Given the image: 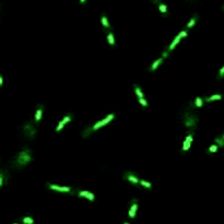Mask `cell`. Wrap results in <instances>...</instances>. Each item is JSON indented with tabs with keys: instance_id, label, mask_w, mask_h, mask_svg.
Listing matches in <instances>:
<instances>
[{
	"instance_id": "3957f363",
	"label": "cell",
	"mask_w": 224,
	"mask_h": 224,
	"mask_svg": "<svg viewBox=\"0 0 224 224\" xmlns=\"http://www.w3.org/2000/svg\"><path fill=\"white\" fill-rule=\"evenodd\" d=\"M115 118V115L114 114H110V115H108L105 119H103V120H101V121H97L96 124L91 128V129H89V130H91V131H94V130H97V129H100L101 127H103L104 125H107L108 123H110V120L112 119H114Z\"/></svg>"
},
{
	"instance_id": "f1b7e54d",
	"label": "cell",
	"mask_w": 224,
	"mask_h": 224,
	"mask_svg": "<svg viewBox=\"0 0 224 224\" xmlns=\"http://www.w3.org/2000/svg\"><path fill=\"white\" fill-rule=\"evenodd\" d=\"M219 77H220V78H223V77H224V67H223V68H222L221 70H220Z\"/></svg>"
},
{
	"instance_id": "603a6c76",
	"label": "cell",
	"mask_w": 224,
	"mask_h": 224,
	"mask_svg": "<svg viewBox=\"0 0 224 224\" xmlns=\"http://www.w3.org/2000/svg\"><path fill=\"white\" fill-rule=\"evenodd\" d=\"M218 145H211L209 148V150H208V152H210V153H213V152H216V150H218Z\"/></svg>"
},
{
	"instance_id": "30bf717a",
	"label": "cell",
	"mask_w": 224,
	"mask_h": 224,
	"mask_svg": "<svg viewBox=\"0 0 224 224\" xmlns=\"http://www.w3.org/2000/svg\"><path fill=\"white\" fill-rule=\"evenodd\" d=\"M43 106H40L38 107V110H36V113H35V121L36 123H38L40 120V118H42V114H43Z\"/></svg>"
},
{
	"instance_id": "9c48e42d",
	"label": "cell",
	"mask_w": 224,
	"mask_h": 224,
	"mask_svg": "<svg viewBox=\"0 0 224 224\" xmlns=\"http://www.w3.org/2000/svg\"><path fill=\"white\" fill-rule=\"evenodd\" d=\"M136 212H137V201L134 200V202H132L131 207H130V210H129V218L134 219V215H136Z\"/></svg>"
},
{
	"instance_id": "1f68e13d",
	"label": "cell",
	"mask_w": 224,
	"mask_h": 224,
	"mask_svg": "<svg viewBox=\"0 0 224 224\" xmlns=\"http://www.w3.org/2000/svg\"><path fill=\"white\" fill-rule=\"evenodd\" d=\"M80 1H81V3H84L85 2V0H80Z\"/></svg>"
},
{
	"instance_id": "ba28073f",
	"label": "cell",
	"mask_w": 224,
	"mask_h": 224,
	"mask_svg": "<svg viewBox=\"0 0 224 224\" xmlns=\"http://www.w3.org/2000/svg\"><path fill=\"white\" fill-rule=\"evenodd\" d=\"M125 178L127 179V180H129V182H131L132 184H138V183H140V180L138 179V177L134 176L132 173H126V174H125Z\"/></svg>"
},
{
	"instance_id": "277c9868",
	"label": "cell",
	"mask_w": 224,
	"mask_h": 224,
	"mask_svg": "<svg viewBox=\"0 0 224 224\" xmlns=\"http://www.w3.org/2000/svg\"><path fill=\"white\" fill-rule=\"evenodd\" d=\"M23 129H24L25 136H26L27 138H30V139H32L35 134H36V129L34 128V126H33L32 123H27V124H25L24 127H23Z\"/></svg>"
},
{
	"instance_id": "e0dca14e",
	"label": "cell",
	"mask_w": 224,
	"mask_h": 224,
	"mask_svg": "<svg viewBox=\"0 0 224 224\" xmlns=\"http://www.w3.org/2000/svg\"><path fill=\"white\" fill-rule=\"evenodd\" d=\"M22 221H23V223H24V224H33V223H34L33 219H32V218H30V216H25V218H23V219H22Z\"/></svg>"
},
{
	"instance_id": "f546056e",
	"label": "cell",
	"mask_w": 224,
	"mask_h": 224,
	"mask_svg": "<svg viewBox=\"0 0 224 224\" xmlns=\"http://www.w3.org/2000/svg\"><path fill=\"white\" fill-rule=\"evenodd\" d=\"M0 86H2V77L0 75Z\"/></svg>"
},
{
	"instance_id": "6da1fadb",
	"label": "cell",
	"mask_w": 224,
	"mask_h": 224,
	"mask_svg": "<svg viewBox=\"0 0 224 224\" xmlns=\"http://www.w3.org/2000/svg\"><path fill=\"white\" fill-rule=\"evenodd\" d=\"M32 160V155H31V151L29 149H25L23 151H21L20 153L18 154V156L15 158L14 165L18 167H23L27 164Z\"/></svg>"
},
{
	"instance_id": "836d02e7",
	"label": "cell",
	"mask_w": 224,
	"mask_h": 224,
	"mask_svg": "<svg viewBox=\"0 0 224 224\" xmlns=\"http://www.w3.org/2000/svg\"><path fill=\"white\" fill-rule=\"evenodd\" d=\"M14 224H18V223H14Z\"/></svg>"
},
{
	"instance_id": "44dd1931",
	"label": "cell",
	"mask_w": 224,
	"mask_h": 224,
	"mask_svg": "<svg viewBox=\"0 0 224 224\" xmlns=\"http://www.w3.org/2000/svg\"><path fill=\"white\" fill-rule=\"evenodd\" d=\"M159 9H160V11H161L162 13H167V8H166V5H163V3H160V5H159Z\"/></svg>"
},
{
	"instance_id": "7c38bea8",
	"label": "cell",
	"mask_w": 224,
	"mask_h": 224,
	"mask_svg": "<svg viewBox=\"0 0 224 224\" xmlns=\"http://www.w3.org/2000/svg\"><path fill=\"white\" fill-rule=\"evenodd\" d=\"M222 99V95L221 94H214L212 96H210V97H206L204 101L206 102H211V101H215V100H221Z\"/></svg>"
},
{
	"instance_id": "5bb4252c",
	"label": "cell",
	"mask_w": 224,
	"mask_h": 224,
	"mask_svg": "<svg viewBox=\"0 0 224 224\" xmlns=\"http://www.w3.org/2000/svg\"><path fill=\"white\" fill-rule=\"evenodd\" d=\"M162 64V58H160V59H158V60H155L154 62H153V65L151 66V71H154L158 67H159L160 65Z\"/></svg>"
},
{
	"instance_id": "83f0119b",
	"label": "cell",
	"mask_w": 224,
	"mask_h": 224,
	"mask_svg": "<svg viewBox=\"0 0 224 224\" xmlns=\"http://www.w3.org/2000/svg\"><path fill=\"white\" fill-rule=\"evenodd\" d=\"M3 185V173H0V186Z\"/></svg>"
},
{
	"instance_id": "d6a6232c",
	"label": "cell",
	"mask_w": 224,
	"mask_h": 224,
	"mask_svg": "<svg viewBox=\"0 0 224 224\" xmlns=\"http://www.w3.org/2000/svg\"><path fill=\"white\" fill-rule=\"evenodd\" d=\"M125 224H129V223H128V222H126V223H125Z\"/></svg>"
},
{
	"instance_id": "4fadbf2b",
	"label": "cell",
	"mask_w": 224,
	"mask_h": 224,
	"mask_svg": "<svg viewBox=\"0 0 224 224\" xmlns=\"http://www.w3.org/2000/svg\"><path fill=\"white\" fill-rule=\"evenodd\" d=\"M180 38H182V37H180L179 35H177V36H176V37H175V38H174V40H173V43H172V44H171V46H169V50L174 49V48H175V46H176V45H177V44H178V43H179V40H180Z\"/></svg>"
},
{
	"instance_id": "5b68a950",
	"label": "cell",
	"mask_w": 224,
	"mask_h": 224,
	"mask_svg": "<svg viewBox=\"0 0 224 224\" xmlns=\"http://www.w3.org/2000/svg\"><path fill=\"white\" fill-rule=\"evenodd\" d=\"M192 139H194V134H189L187 136V138L185 139L184 143H183V151L189 150L190 145H191V142H192Z\"/></svg>"
},
{
	"instance_id": "d6986e66",
	"label": "cell",
	"mask_w": 224,
	"mask_h": 224,
	"mask_svg": "<svg viewBox=\"0 0 224 224\" xmlns=\"http://www.w3.org/2000/svg\"><path fill=\"white\" fill-rule=\"evenodd\" d=\"M107 38H108V43H110L112 46H113V45H115V40H114V35H113V33H108Z\"/></svg>"
},
{
	"instance_id": "4316f807",
	"label": "cell",
	"mask_w": 224,
	"mask_h": 224,
	"mask_svg": "<svg viewBox=\"0 0 224 224\" xmlns=\"http://www.w3.org/2000/svg\"><path fill=\"white\" fill-rule=\"evenodd\" d=\"M178 35L180 37H186V36H187V31H182Z\"/></svg>"
},
{
	"instance_id": "4dcf8cb0",
	"label": "cell",
	"mask_w": 224,
	"mask_h": 224,
	"mask_svg": "<svg viewBox=\"0 0 224 224\" xmlns=\"http://www.w3.org/2000/svg\"><path fill=\"white\" fill-rule=\"evenodd\" d=\"M169 56V53H163V57H167Z\"/></svg>"
},
{
	"instance_id": "7402d4cb",
	"label": "cell",
	"mask_w": 224,
	"mask_h": 224,
	"mask_svg": "<svg viewBox=\"0 0 224 224\" xmlns=\"http://www.w3.org/2000/svg\"><path fill=\"white\" fill-rule=\"evenodd\" d=\"M196 20H197V16H194V18H192V19L189 21V23L187 24V27H188V29L192 27V26L195 25V23H196Z\"/></svg>"
},
{
	"instance_id": "d4e9b609",
	"label": "cell",
	"mask_w": 224,
	"mask_h": 224,
	"mask_svg": "<svg viewBox=\"0 0 224 224\" xmlns=\"http://www.w3.org/2000/svg\"><path fill=\"white\" fill-rule=\"evenodd\" d=\"M139 103L142 105L143 107H147V106H148V103H147V101H145V99H139Z\"/></svg>"
},
{
	"instance_id": "cb8c5ba5",
	"label": "cell",
	"mask_w": 224,
	"mask_h": 224,
	"mask_svg": "<svg viewBox=\"0 0 224 224\" xmlns=\"http://www.w3.org/2000/svg\"><path fill=\"white\" fill-rule=\"evenodd\" d=\"M71 119H72V116H71V115H67V116H66L65 118L61 120V121H62V123H64V124L66 125L67 123H69V121H70Z\"/></svg>"
},
{
	"instance_id": "ac0fdd59",
	"label": "cell",
	"mask_w": 224,
	"mask_h": 224,
	"mask_svg": "<svg viewBox=\"0 0 224 224\" xmlns=\"http://www.w3.org/2000/svg\"><path fill=\"white\" fill-rule=\"evenodd\" d=\"M102 23H103L104 27H106V29H108V27H110V23H108L107 18H106L105 15H103V16H102Z\"/></svg>"
},
{
	"instance_id": "484cf974",
	"label": "cell",
	"mask_w": 224,
	"mask_h": 224,
	"mask_svg": "<svg viewBox=\"0 0 224 224\" xmlns=\"http://www.w3.org/2000/svg\"><path fill=\"white\" fill-rule=\"evenodd\" d=\"M64 126H65V124L62 123V121H59V124H58V127H57V129H56V131H58L59 132L60 130L64 128Z\"/></svg>"
},
{
	"instance_id": "7a4b0ae2",
	"label": "cell",
	"mask_w": 224,
	"mask_h": 224,
	"mask_svg": "<svg viewBox=\"0 0 224 224\" xmlns=\"http://www.w3.org/2000/svg\"><path fill=\"white\" fill-rule=\"evenodd\" d=\"M198 123V117L195 114H191V113H186L184 117V124L186 127H195Z\"/></svg>"
},
{
	"instance_id": "2e32d148",
	"label": "cell",
	"mask_w": 224,
	"mask_h": 224,
	"mask_svg": "<svg viewBox=\"0 0 224 224\" xmlns=\"http://www.w3.org/2000/svg\"><path fill=\"white\" fill-rule=\"evenodd\" d=\"M140 185H142V186L145 187V188H151V187H152L151 183L147 182V180H143V179H140Z\"/></svg>"
},
{
	"instance_id": "ffe728a7",
	"label": "cell",
	"mask_w": 224,
	"mask_h": 224,
	"mask_svg": "<svg viewBox=\"0 0 224 224\" xmlns=\"http://www.w3.org/2000/svg\"><path fill=\"white\" fill-rule=\"evenodd\" d=\"M195 104H196V106H197V107H201V106H202V104H203V101L201 100L199 96H198V97H196Z\"/></svg>"
},
{
	"instance_id": "8992f818",
	"label": "cell",
	"mask_w": 224,
	"mask_h": 224,
	"mask_svg": "<svg viewBox=\"0 0 224 224\" xmlns=\"http://www.w3.org/2000/svg\"><path fill=\"white\" fill-rule=\"evenodd\" d=\"M49 188L53 190H56V191H61V192H70L71 191V188L70 187H60V186H57V185H49Z\"/></svg>"
},
{
	"instance_id": "9a60e30c",
	"label": "cell",
	"mask_w": 224,
	"mask_h": 224,
	"mask_svg": "<svg viewBox=\"0 0 224 224\" xmlns=\"http://www.w3.org/2000/svg\"><path fill=\"white\" fill-rule=\"evenodd\" d=\"M134 91H136V94L138 96V99H143V93L138 85H134Z\"/></svg>"
},
{
	"instance_id": "8fae6325",
	"label": "cell",
	"mask_w": 224,
	"mask_h": 224,
	"mask_svg": "<svg viewBox=\"0 0 224 224\" xmlns=\"http://www.w3.org/2000/svg\"><path fill=\"white\" fill-rule=\"evenodd\" d=\"M215 145H218L219 148H223L224 147V134L215 139Z\"/></svg>"
},
{
	"instance_id": "52a82bcc",
	"label": "cell",
	"mask_w": 224,
	"mask_h": 224,
	"mask_svg": "<svg viewBox=\"0 0 224 224\" xmlns=\"http://www.w3.org/2000/svg\"><path fill=\"white\" fill-rule=\"evenodd\" d=\"M79 196L80 197H85V198H88L90 201H94V195L92 194L91 191L81 190V191H79Z\"/></svg>"
}]
</instances>
